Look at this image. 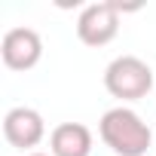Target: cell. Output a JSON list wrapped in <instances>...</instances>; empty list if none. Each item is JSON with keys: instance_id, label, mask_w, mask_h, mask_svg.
<instances>
[{"instance_id": "8992f818", "label": "cell", "mask_w": 156, "mask_h": 156, "mask_svg": "<svg viewBox=\"0 0 156 156\" xmlns=\"http://www.w3.org/2000/svg\"><path fill=\"white\" fill-rule=\"evenodd\" d=\"M52 156H89L92 153V132L83 122H61L49 135Z\"/></svg>"}, {"instance_id": "3957f363", "label": "cell", "mask_w": 156, "mask_h": 156, "mask_svg": "<svg viewBox=\"0 0 156 156\" xmlns=\"http://www.w3.org/2000/svg\"><path fill=\"white\" fill-rule=\"evenodd\" d=\"M119 34V6L113 0L89 3L76 19V37L86 46H107Z\"/></svg>"}, {"instance_id": "6da1fadb", "label": "cell", "mask_w": 156, "mask_h": 156, "mask_svg": "<svg viewBox=\"0 0 156 156\" xmlns=\"http://www.w3.org/2000/svg\"><path fill=\"white\" fill-rule=\"evenodd\" d=\"M98 135L116 156H144L153 144L150 126L132 107H110L98 122Z\"/></svg>"}, {"instance_id": "52a82bcc", "label": "cell", "mask_w": 156, "mask_h": 156, "mask_svg": "<svg viewBox=\"0 0 156 156\" xmlns=\"http://www.w3.org/2000/svg\"><path fill=\"white\" fill-rule=\"evenodd\" d=\"M28 156H52V153H28Z\"/></svg>"}, {"instance_id": "5b68a950", "label": "cell", "mask_w": 156, "mask_h": 156, "mask_svg": "<svg viewBox=\"0 0 156 156\" xmlns=\"http://www.w3.org/2000/svg\"><path fill=\"white\" fill-rule=\"evenodd\" d=\"M3 138L19 150H31L46 138V122L34 107H12L3 116Z\"/></svg>"}, {"instance_id": "277c9868", "label": "cell", "mask_w": 156, "mask_h": 156, "mask_svg": "<svg viewBox=\"0 0 156 156\" xmlns=\"http://www.w3.org/2000/svg\"><path fill=\"white\" fill-rule=\"evenodd\" d=\"M0 55L9 70H31L43 58V40L34 28H9L0 40Z\"/></svg>"}, {"instance_id": "7a4b0ae2", "label": "cell", "mask_w": 156, "mask_h": 156, "mask_svg": "<svg viewBox=\"0 0 156 156\" xmlns=\"http://www.w3.org/2000/svg\"><path fill=\"white\" fill-rule=\"evenodd\" d=\"M104 89L119 101H141L153 89V70L138 55H119L104 70Z\"/></svg>"}]
</instances>
